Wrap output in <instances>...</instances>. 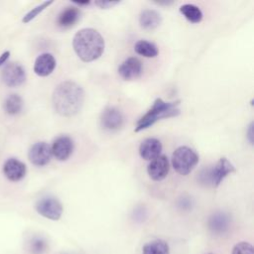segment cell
<instances>
[{
	"mask_svg": "<svg viewBox=\"0 0 254 254\" xmlns=\"http://www.w3.org/2000/svg\"><path fill=\"white\" fill-rule=\"evenodd\" d=\"M143 72L142 62L135 57H130L122 62L118 67L119 75L125 80L138 78Z\"/></svg>",
	"mask_w": 254,
	"mask_h": 254,
	"instance_id": "8fae6325",
	"label": "cell"
},
{
	"mask_svg": "<svg viewBox=\"0 0 254 254\" xmlns=\"http://www.w3.org/2000/svg\"><path fill=\"white\" fill-rule=\"evenodd\" d=\"M52 156L58 161L67 160L73 151V140L67 135L57 137L51 146Z\"/></svg>",
	"mask_w": 254,
	"mask_h": 254,
	"instance_id": "30bf717a",
	"label": "cell"
},
{
	"mask_svg": "<svg viewBox=\"0 0 254 254\" xmlns=\"http://www.w3.org/2000/svg\"><path fill=\"white\" fill-rule=\"evenodd\" d=\"M72 47L82 62L90 63L101 57L105 43L98 31L92 28H83L73 36Z\"/></svg>",
	"mask_w": 254,
	"mask_h": 254,
	"instance_id": "7a4b0ae2",
	"label": "cell"
},
{
	"mask_svg": "<svg viewBox=\"0 0 254 254\" xmlns=\"http://www.w3.org/2000/svg\"><path fill=\"white\" fill-rule=\"evenodd\" d=\"M47 249V242L41 237H35L30 244V250L33 254H42Z\"/></svg>",
	"mask_w": 254,
	"mask_h": 254,
	"instance_id": "cb8c5ba5",
	"label": "cell"
},
{
	"mask_svg": "<svg viewBox=\"0 0 254 254\" xmlns=\"http://www.w3.org/2000/svg\"><path fill=\"white\" fill-rule=\"evenodd\" d=\"M142 254H170V247L165 240L156 239L143 246Z\"/></svg>",
	"mask_w": 254,
	"mask_h": 254,
	"instance_id": "44dd1931",
	"label": "cell"
},
{
	"mask_svg": "<svg viewBox=\"0 0 254 254\" xmlns=\"http://www.w3.org/2000/svg\"><path fill=\"white\" fill-rule=\"evenodd\" d=\"M162 17L159 12L153 9L143 10L139 16V24L142 29L147 31L155 30L160 26Z\"/></svg>",
	"mask_w": 254,
	"mask_h": 254,
	"instance_id": "ac0fdd59",
	"label": "cell"
},
{
	"mask_svg": "<svg viewBox=\"0 0 254 254\" xmlns=\"http://www.w3.org/2000/svg\"><path fill=\"white\" fill-rule=\"evenodd\" d=\"M134 51L144 58H155L159 54L157 46L147 40H139L134 45Z\"/></svg>",
	"mask_w": 254,
	"mask_h": 254,
	"instance_id": "ffe728a7",
	"label": "cell"
},
{
	"mask_svg": "<svg viewBox=\"0 0 254 254\" xmlns=\"http://www.w3.org/2000/svg\"><path fill=\"white\" fill-rule=\"evenodd\" d=\"M23 106H24L23 98L16 93L8 95L3 103V108L5 112L9 115L19 114L23 110Z\"/></svg>",
	"mask_w": 254,
	"mask_h": 254,
	"instance_id": "d6986e66",
	"label": "cell"
},
{
	"mask_svg": "<svg viewBox=\"0 0 254 254\" xmlns=\"http://www.w3.org/2000/svg\"><path fill=\"white\" fill-rule=\"evenodd\" d=\"M234 172V166L226 158L222 157L213 167L201 170L198 175V180L201 184L217 188L228 175Z\"/></svg>",
	"mask_w": 254,
	"mask_h": 254,
	"instance_id": "277c9868",
	"label": "cell"
},
{
	"mask_svg": "<svg viewBox=\"0 0 254 254\" xmlns=\"http://www.w3.org/2000/svg\"><path fill=\"white\" fill-rule=\"evenodd\" d=\"M52 101L54 109L58 114L71 117L81 110L84 102V91L76 82L65 80L56 86Z\"/></svg>",
	"mask_w": 254,
	"mask_h": 254,
	"instance_id": "6da1fadb",
	"label": "cell"
},
{
	"mask_svg": "<svg viewBox=\"0 0 254 254\" xmlns=\"http://www.w3.org/2000/svg\"><path fill=\"white\" fill-rule=\"evenodd\" d=\"M37 212L51 220H59L63 214L62 202L54 196H45L39 199L35 206Z\"/></svg>",
	"mask_w": 254,
	"mask_h": 254,
	"instance_id": "8992f818",
	"label": "cell"
},
{
	"mask_svg": "<svg viewBox=\"0 0 254 254\" xmlns=\"http://www.w3.org/2000/svg\"><path fill=\"white\" fill-rule=\"evenodd\" d=\"M162 143L157 138H146L139 146V154L142 159L146 161H152L158 158L162 152Z\"/></svg>",
	"mask_w": 254,
	"mask_h": 254,
	"instance_id": "5bb4252c",
	"label": "cell"
},
{
	"mask_svg": "<svg viewBox=\"0 0 254 254\" xmlns=\"http://www.w3.org/2000/svg\"><path fill=\"white\" fill-rule=\"evenodd\" d=\"M230 225V217L223 211H216L212 213L207 220L208 229L214 234H223Z\"/></svg>",
	"mask_w": 254,
	"mask_h": 254,
	"instance_id": "2e32d148",
	"label": "cell"
},
{
	"mask_svg": "<svg viewBox=\"0 0 254 254\" xmlns=\"http://www.w3.org/2000/svg\"><path fill=\"white\" fill-rule=\"evenodd\" d=\"M30 162L37 167L48 165L52 159L51 146L46 142H37L33 144L28 152Z\"/></svg>",
	"mask_w": 254,
	"mask_h": 254,
	"instance_id": "9c48e42d",
	"label": "cell"
},
{
	"mask_svg": "<svg viewBox=\"0 0 254 254\" xmlns=\"http://www.w3.org/2000/svg\"><path fill=\"white\" fill-rule=\"evenodd\" d=\"M56 59L50 53H44L38 56L34 63V72L42 77L50 75L56 68Z\"/></svg>",
	"mask_w": 254,
	"mask_h": 254,
	"instance_id": "9a60e30c",
	"label": "cell"
},
{
	"mask_svg": "<svg viewBox=\"0 0 254 254\" xmlns=\"http://www.w3.org/2000/svg\"><path fill=\"white\" fill-rule=\"evenodd\" d=\"M197 153L188 146L177 148L172 155V166L174 170L182 175H189L198 163Z\"/></svg>",
	"mask_w": 254,
	"mask_h": 254,
	"instance_id": "5b68a950",
	"label": "cell"
},
{
	"mask_svg": "<svg viewBox=\"0 0 254 254\" xmlns=\"http://www.w3.org/2000/svg\"><path fill=\"white\" fill-rule=\"evenodd\" d=\"M180 13L190 23L196 24L202 20L201 10L193 4H184L180 7Z\"/></svg>",
	"mask_w": 254,
	"mask_h": 254,
	"instance_id": "7402d4cb",
	"label": "cell"
},
{
	"mask_svg": "<svg viewBox=\"0 0 254 254\" xmlns=\"http://www.w3.org/2000/svg\"><path fill=\"white\" fill-rule=\"evenodd\" d=\"M80 17L78 7L68 6L61 11L57 18V25L62 29H68L75 25Z\"/></svg>",
	"mask_w": 254,
	"mask_h": 254,
	"instance_id": "e0dca14e",
	"label": "cell"
},
{
	"mask_svg": "<svg viewBox=\"0 0 254 254\" xmlns=\"http://www.w3.org/2000/svg\"><path fill=\"white\" fill-rule=\"evenodd\" d=\"M180 100L167 102L162 98H157L151 108L137 121L135 132L145 130L161 119L178 116L180 114Z\"/></svg>",
	"mask_w": 254,
	"mask_h": 254,
	"instance_id": "3957f363",
	"label": "cell"
},
{
	"mask_svg": "<svg viewBox=\"0 0 254 254\" xmlns=\"http://www.w3.org/2000/svg\"><path fill=\"white\" fill-rule=\"evenodd\" d=\"M9 56H10L9 51H5L3 54H1V56H0V66L3 65L7 62V60L9 59Z\"/></svg>",
	"mask_w": 254,
	"mask_h": 254,
	"instance_id": "83f0119b",
	"label": "cell"
},
{
	"mask_svg": "<svg viewBox=\"0 0 254 254\" xmlns=\"http://www.w3.org/2000/svg\"><path fill=\"white\" fill-rule=\"evenodd\" d=\"M2 171L10 182H19L26 176L27 167L22 161L16 158H9L3 164Z\"/></svg>",
	"mask_w": 254,
	"mask_h": 254,
	"instance_id": "7c38bea8",
	"label": "cell"
},
{
	"mask_svg": "<svg viewBox=\"0 0 254 254\" xmlns=\"http://www.w3.org/2000/svg\"><path fill=\"white\" fill-rule=\"evenodd\" d=\"M119 4V1H99V2H95V5L99 6L102 9H109L112 8L113 6Z\"/></svg>",
	"mask_w": 254,
	"mask_h": 254,
	"instance_id": "484cf974",
	"label": "cell"
},
{
	"mask_svg": "<svg viewBox=\"0 0 254 254\" xmlns=\"http://www.w3.org/2000/svg\"><path fill=\"white\" fill-rule=\"evenodd\" d=\"M73 3L80 6V5H87V4L90 3V1H74Z\"/></svg>",
	"mask_w": 254,
	"mask_h": 254,
	"instance_id": "f1b7e54d",
	"label": "cell"
},
{
	"mask_svg": "<svg viewBox=\"0 0 254 254\" xmlns=\"http://www.w3.org/2000/svg\"><path fill=\"white\" fill-rule=\"evenodd\" d=\"M26 71L22 64L10 63L6 64L1 72V79L9 87L21 86L26 81Z\"/></svg>",
	"mask_w": 254,
	"mask_h": 254,
	"instance_id": "52a82bcc",
	"label": "cell"
},
{
	"mask_svg": "<svg viewBox=\"0 0 254 254\" xmlns=\"http://www.w3.org/2000/svg\"><path fill=\"white\" fill-rule=\"evenodd\" d=\"M170 170V163L165 155H160L158 158L150 161L147 167V173L149 177L156 182L164 180Z\"/></svg>",
	"mask_w": 254,
	"mask_h": 254,
	"instance_id": "4fadbf2b",
	"label": "cell"
},
{
	"mask_svg": "<svg viewBox=\"0 0 254 254\" xmlns=\"http://www.w3.org/2000/svg\"><path fill=\"white\" fill-rule=\"evenodd\" d=\"M124 124V115L116 107H106L100 116V126L106 131L119 130Z\"/></svg>",
	"mask_w": 254,
	"mask_h": 254,
	"instance_id": "ba28073f",
	"label": "cell"
},
{
	"mask_svg": "<svg viewBox=\"0 0 254 254\" xmlns=\"http://www.w3.org/2000/svg\"><path fill=\"white\" fill-rule=\"evenodd\" d=\"M208 254H211V253H208Z\"/></svg>",
	"mask_w": 254,
	"mask_h": 254,
	"instance_id": "f546056e",
	"label": "cell"
},
{
	"mask_svg": "<svg viewBox=\"0 0 254 254\" xmlns=\"http://www.w3.org/2000/svg\"><path fill=\"white\" fill-rule=\"evenodd\" d=\"M231 254H254V248L249 242L241 241L234 245Z\"/></svg>",
	"mask_w": 254,
	"mask_h": 254,
	"instance_id": "d4e9b609",
	"label": "cell"
},
{
	"mask_svg": "<svg viewBox=\"0 0 254 254\" xmlns=\"http://www.w3.org/2000/svg\"><path fill=\"white\" fill-rule=\"evenodd\" d=\"M52 4H53V1H45V2L41 3L40 5L34 7L31 11H29V12L23 17L22 22L25 23V24L31 22L33 19H35L40 13H42L46 8H48V7H49L50 5H52Z\"/></svg>",
	"mask_w": 254,
	"mask_h": 254,
	"instance_id": "603a6c76",
	"label": "cell"
},
{
	"mask_svg": "<svg viewBox=\"0 0 254 254\" xmlns=\"http://www.w3.org/2000/svg\"><path fill=\"white\" fill-rule=\"evenodd\" d=\"M246 134H247L248 141L250 142V144H252L253 143V123H250V125L248 126V130Z\"/></svg>",
	"mask_w": 254,
	"mask_h": 254,
	"instance_id": "4316f807",
	"label": "cell"
}]
</instances>
